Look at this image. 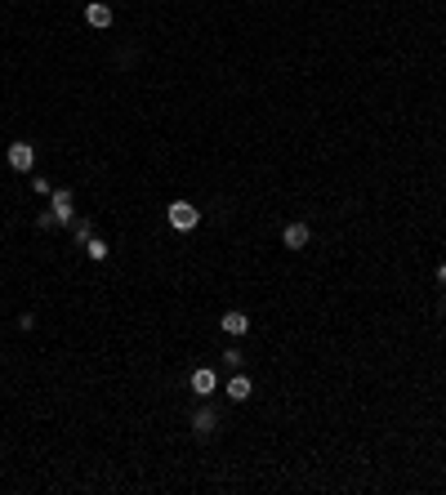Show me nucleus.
Here are the masks:
<instances>
[{
  "label": "nucleus",
  "instance_id": "8",
  "mask_svg": "<svg viewBox=\"0 0 446 495\" xmlns=\"http://www.w3.org/2000/svg\"><path fill=\"white\" fill-rule=\"evenodd\" d=\"M219 326H223V335H245V330H250V317H245L241 308H228Z\"/></svg>",
  "mask_w": 446,
  "mask_h": 495
},
{
  "label": "nucleus",
  "instance_id": "4",
  "mask_svg": "<svg viewBox=\"0 0 446 495\" xmlns=\"http://www.w3.org/2000/svg\"><path fill=\"white\" fill-rule=\"evenodd\" d=\"M31 165H36V147H31V143H9V170L27 174Z\"/></svg>",
  "mask_w": 446,
  "mask_h": 495
},
{
  "label": "nucleus",
  "instance_id": "5",
  "mask_svg": "<svg viewBox=\"0 0 446 495\" xmlns=\"http://www.w3.org/2000/svg\"><path fill=\"white\" fill-rule=\"evenodd\" d=\"M214 428H219V410H214V406H201V410L192 415V433H196V437H214Z\"/></svg>",
  "mask_w": 446,
  "mask_h": 495
},
{
  "label": "nucleus",
  "instance_id": "10",
  "mask_svg": "<svg viewBox=\"0 0 446 495\" xmlns=\"http://www.w3.org/2000/svg\"><path fill=\"white\" fill-rule=\"evenodd\" d=\"M85 255H90V259H94V263H103V259H107V255H112V245H107V241H103V237H90V241H85Z\"/></svg>",
  "mask_w": 446,
  "mask_h": 495
},
{
  "label": "nucleus",
  "instance_id": "7",
  "mask_svg": "<svg viewBox=\"0 0 446 495\" xmlns=\"http://www.w3.org/2000/svg\"><path fill=\"white\" fill-rule=\"evenodd\" d=\"M223 393H228V402H250L255 384H250V379H245V375H233V379H228V384H223Z\"/></svg>",
  "mask_w": 446,
  "mask_h": 495
},
{
  "label": "nucleus",
  "instance_id": "14",
  "mask_svg": "<svg viewBox=\"0 0 446 495\" xmlns=\"http://www.w3.org/2000/svg\"><path fill=\"white\" fill-rule=\"evenodd\" d=\"M31 192H41V196H49L54 188H49V179H31Z\"/></svg>",
  "mask_w": 446,
  "mask_h": 495
},
{
  "label": "nucleus",
  "instance_id": "6",
  "mask_svg": "<svg viewBox=\"0 0 446 495\" xmlns=\"http://www.w3.org/2000/svg\"><path fill=\"white\" fill-rule=\"evenodd\" d=\"M85 23H90L94 31H107V27H112V5H103V0H90V5H85Z\"/></svg>",
  "mask_w": 446,
  "mask_h": 495
},
{
  "label": "nucleus",
  "instance_id": "1",
  "mask_svg": "<svg viewBox=\"0 0 446 495\" xmlns=\"http://www.w3.org/2000/svg\"><path fill=\"white\" fill-rule=\"evenodd\" d=\"M165 219H170V228H174V233H192V228L201 223V210H196L192 201H170Z\"/></svg>",
  "mask_w": 446,
  "mask_h": 495
},
{
  "label": "nucleus",
  "instance_id": "9",
  "mask_svg": "<svg viewBox=\"0 0 446 495\" xmlns=\"http://www.w3.org/2000/svg\"><path fill=\"white\" fill-rule=\"evenodd\" d=\"M214 388H219V379H214V371H210V366L192 371V393H196V398H210Z\"/></svg>",
  "mask_w": 446,
  "mask_h": 495
},
{
  "label": "nucleus",
  "instance_id": "12",
  "mask_svg": "<svg viewBox=\"0 0 446 495\" xmlns=\"http://www.w3.org/2000/svg\"><path fill=\"white\" fill-rule=\"evenodd\" d=\"M36 228H41V233H54V228H58V219H54V210H45V214H36Z\"/></svg>",
  "mask_w": 446,
  "mask_h": 495
},
{
  "label": "nucleus",
  "instance_id": "11",
  "mask_svg": "<svg viewBox=\"0 0 446 495\" xmlns=\"http://www.w3.org/2000/svg\"><path fill=\"white\" fill-rule=\"evenodd\" d=\"M72 237H76L80 250H85V241L94 237V219H76V223H72Z\"/></svg>",
  "mask_w": 446,
  "mask_h": 495
},
{
  "label": "nucleus",
  "instance_id": "2",
  "mask_svg": "<svg viewBox=\"0 0 446 495\" xmlns=\"http://www.w3.org/2000/svg\"><path fill=\"white\" fill-rule=\"evenodd\" d=\"M54 196V219H58V228H68V223H76V196H72V188H58V192H49Z\"/></svg>",
  "mask_w": 446,
  "mask_h": 495
},
{
  "label": "nucleus",
  "instance_id": "15",
  "mask_svg": "<svg viewBox=\"0 0 446 495\" xmlns=\"http://www.w3.org/2000/svg\"><path fill=\"white\" fill-rule=\"evenodd\" d=\"M437 282H442V286H446V263H437Z\"/></svg>",
  "mask_w": 446,
  "mask_h": 495
},
{
  "label": "nucleus",
  "instance_id": "3",
  "mask_svg": "<svg viewBox=\"0 0 446 495\" xmlns=\"http://www.w3.org/2000/svg\"><path fill=\"white\" fill-rule=\"evenodd\" d=\"M308 241H312V228H308V223L294 219V223H286V228H282V245H286V250H304Z\"/></svg>",
  "mask_w": 446,
  "mask_h": 495
},
{
  "label": "nucleus",
  "instance_id": "13",
  "mask_svg": "<svg viewBox=\"0 0 446 495\" xmlns=\"http://www.w3.org/2000/svg\"><path fill=\"white\" fill-rule=\"evenodd\" d=\"M241 361H245V353H241V348H228V353H223V366H233V371H241Z\"/></svg>",
  "mask_w": 446,
  "mask_h": 495
}]
</instances>
